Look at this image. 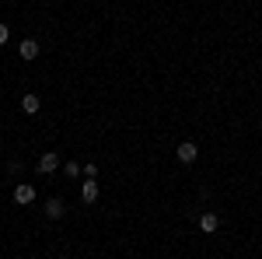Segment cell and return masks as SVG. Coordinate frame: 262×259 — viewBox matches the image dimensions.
Returning a JSON list of instances; mask_svg holds the SVG:
<instances>
[{"mask_svg":"<svg viewBox=\"0 0 262 259\" xmlns=\"http://www.w3.org/2000/svg\"><path fill=\"white\" fill-rule=\"evenodd\" d=\"M35 168H39L42 175H53V172L60 168V154H56V151H46V154H39V165H35Z\"/></svg>","mask_w":262,"mask_h":259,"instance_id":"1","label":"cell"},{"mask_svg":"<svg viewBox=\"0 0 262 259\" xmlns=\"http://www.w3.org/2000/svg\"><path fill=\"white\" fill-rule=\"evenodd\" d=\"M175 154H179V161H182V165H192V161L200 158V147H196L192 140H182V144H179V151H175Z\"/></svg>","mask_w":262,"mask_h":259,"instance_id":"2","label":"cell"},{"mask_svg":"<svg viewBox=\"0 0 262 259\" xmlns=\"http://www.w3.org/2000/svg\"><path fill=\"white\" fill-rule=\"evenodd\" d=\"M63 214H67V203H63L60 196H49V200H46V217H49V221H60Z\"/></svg>","mask_w":262,"mask_h":259,"instance_id":"3","label":"cell"},{"mask_svg":"<svg viewBox=\"0 0 262 259\" xmlns=\"http://www.w3.org/2000/svg\"><path fill=\"white\" fill-rule=\"evenodd\" d=\"M98 179H88V182H81V203H95L98 200Z\"/></svg>","mask_w":262,"mask_h":259,"instance_id":"4","label":"cell"},{"mask_svg":"<svg viewBox=\"0 0 262 259\" xmlns=\"http://www.w3.org/2000/svg\"><path fill=\"white\" fill-rule=\"evenodd\" d=\"M32 200H35V186H25V182H21V186H14V203H21V207H25V203H32Z\"/></svg>","mask_w":262,"mask_h":259,"instance_id":"5","label":"cell"},{"mask_svg":"<svg viewBox=\"0 0 262 259\" xmlns=\"http://www.w3.org/2000/svg\"><path fill=\"white\" fill-rule=\"evenodd\" d=\"M217 228H221V217H217V214H200V231L203 235H213Z\"/></svg>","mask_w":262,"mask_h":259,"instance_id":"6","label":"cell"},{"mask_svg":"<svg viewBox=\"0 0 262 259\" xmlns=\"http://www.w3.org/2000/svg\"><path fill=\"white\" fill-rule=\"evenodd\" d=\"M39 95H35V91H28V95H21V112H28V116H35V112H39Z\"/></svg>","mask_w":262,"mask_h":259,"instance_id":"7","label":"cell"},{"mask_svg":"<svg viewBox=\"0 0 262 259\" xmlns=\"http://www.w3.org/2000/svg\"><path fill=\"white\" fill-rule=\"evenodd\" d=\"M18 53H21V60H35V56H39V42H35V39H25L18 46Z\"/></svg>","mask_w":262,"mask_h":259,"instance_id":"8","label":"cell"},{"mask_svg":"<svg viewBox=\"0 0 262 259\" xmlns=\"http://www.w3.org/2000/svg\"><path fill=\"white\" fill-rule=\"evenodd\" d=\"M63 168H67V175H70V179H77V175H81V165H77V161H67Z\"/></svg>","mask_w":262,"mask_h":259,"instance_id":"9","label":"cell"},{"mask_svg":"<svg viewBox=\"0 0 262 259\" xmlns=\"http://www.w3.org/2000/svg\"><path fill=\"white\" fill-rule=\"evenodd\" d=\"M7 39H11V28H7V25L0 21V46H7Z\"/></svg>","mask_w":262,"mask_h":259,"instance_id":"10","label":"cell"}]
</instances>
